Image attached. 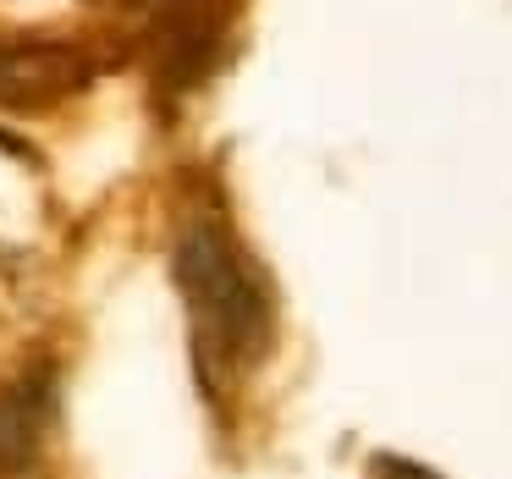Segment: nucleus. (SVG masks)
I'll list each match as a JSON object with an SVG mask.
<instances>
[{"label":"nucleus","instance_id":"1","mask_svg":"<svg viewBox=\"0 0 512 479\" xmlns=\"http://www.w3.org/2000/svg\"><path fill=\"white\" fill-rule=\"evenodd\" d=\"M171 276L188 309V353L204 397L221 402L276 342V298L265 270L215 199H193L171 237Z\"/></svg>","mask_w":512,"mask_h":479},{"label":"nucleus","instance_id":"2","mask_svg":"<svg viewBox=\"0 0 512 479\" xmlns=\"http://www.w3.org/2000/svg\"><path fill=\"white\" fill-rule=\"evenodd\" d=\"M237 0H160L155 6V72L166 89H193L221 56Z\"/></svg>","mask_w":512,"mask_h":479},{"label":"nucleus","instance_id":"3","mask_svg":"<svg viewBox=\"0 0 512 479\" xmlns=\"http://www.w3.org/2000/svg\"><path fill=\"white\" fill-rule=\"evenodd\" d=\"M89 83V61L72 45H0V105L39 111Z\"/></svg>","mask_w":512,"mask_h":479},{"label":"nucleus","instance_id":"4","mask_svg":"<svg viewBox=\"0 0 512 479\" xmlns=\"http://www.w3.org/2000/svg\"><path fill=\"white\" fill-rule=\"evenodd\" d=\"M369 479H435V474H430V468H413V463H391V457H380Z\"/></svg>","mask_w":512,"mask_h":479}]
</instances>
